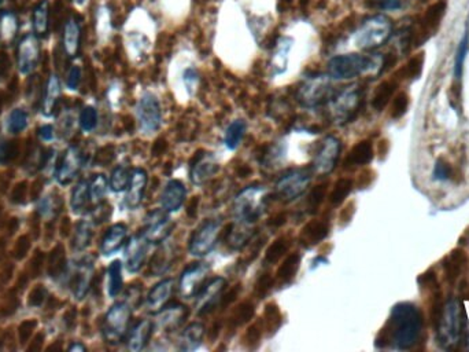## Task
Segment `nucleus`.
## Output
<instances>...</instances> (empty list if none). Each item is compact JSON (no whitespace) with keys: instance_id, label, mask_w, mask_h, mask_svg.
Here are the masks:
<instances>
[{"instance_id":"nucleus-58","label":"nucleus","mask_w":469,"mask_h":352,"mask_svg":"<svg viewBox=\"0 0 469 352\" xmlns=\"http://www.w3.org/2000/svg\"><path fill=\"white\" fill-rule=\"evenodd\" d=\"M86 346H83L81 343H73L72 346L69 347V351H86Z\"/></svg>"},{"instance_id":"nucleus-36","label":"nucleus","mask_w":469,"mask_h":352,"mask_svg":"<svg viewBox=\"0 0 469 352\" xmlns=\"http://www.w3.org/2000/svg\"><path fill=\"white\" fill-rule=\"evenodd\" d=\"M254 233V224L234 222V227L228 234V243L234 249H240L246 242L252 238Z\"/></svg>"},{"instance_id":"nucleus-21","label":"nucleus","mask_w":469,"mask_h":352,"mask_svg":"<svg viewBox=\"0 0 469 352\" xmlns=\"http://www.w3.org/2000/svg\"><path fill=\"white\" fill-rule=\"evenodd\" d=\"M187 314L188 310L182 304H166L161 311L157 313V326L165 332H173L184 322Z\"/></svg>"},{"instance_id":"nucleus-19","label":"nucleus","mask_w":469,"mask_h":352,"mask_svg":"<svg viewBox=\"0 0 469 352\" xmlns=\"http://www.w3.org/2000/svg\"><path fill=\"white\" fill-rule=\"evenodd\" d=\"M225 285L227 281L221 277H216L203 285L197 296V311L199 316L209 313L215 307L218 297L225 289Z\"/></svg>"},{"instance_id":"nucleus-35","label":"nucleus","mask_w":469,"mask_h":352,"mask_svg":"<svg viewBox=\"0 0 469 352\" xmlns=\"http://www.w3.org/2000/svg\"><path fill=\"white\" fill-rule=\"evenodd\" d=\"M445 11H446V3L445 1H438L427 10L424 19L421 21L423 22V25H421L423 26V34H426L424 35L426 39H428L427 32L431 34L438 28L439 22L442 21L443 16H445Z\"/></svg>"},{"instance_id":"nucleus-43","label":"nucleus","mask_w":469,"mask_h":352,"mask_svg":"<svg viewBox=\"0 0 469 352\" xmlns=\"http://www.w3.org/2000/svg\"><path fill=\"white\" fill-rule=\"evenodd\" d=\"M80 129L84 132H91L98 126V111L93 106H86L78 117Z\"/></svg>"},{"instance_id":"nucleus-33","label":"nucleus","mask_w":469,"mask_h":352,"mask_svg":"<svg viewBox=\"0 0 469 352\" xmlns=\"http://www.w3.org/2000/svg\"><path fill=\"white\" fill-rule=\"evenodd\" d=\"M90 201V182L80 181L73 187L72 196H71V208L73 212L77 215L84 213Z\"/></svg>"},{"instance_id":"nucleus-16","label":"nucleus","mask_w":469,"mask_h":352,"mask_svg":"<svg viewBox=\"0 0 469 352\" xmlns=\"http://www.w3.org/2000/svg\"><path fill=\"white\" fill-rule=\"evenodd\" d=\"M84 164V157L78 146H69L62 154L61 161L58 163L55 179L59 185L68 186L72 183L81 171Z\"/></svg>"},{"instance_id":"nucleus-55","label":"nucleus","mask_w":469,"mask_h":352,"mask_svg":"<svg viewBox=\"0 0 469 352\" xmlns=\"http://www.w3.org/2000/svg\"><path fill=\"white\" fill-rule=\"evenodd\" d=\"M38 136L44 142H51L55 138L54 127L51 124H44L38 129Z\"/></svg>"},{"instance_id":"nucleus-7","label":"nucleus","mask_w":469,"mask_h":352,"mask_svg":"<svg viewBox=\"0 0 469 352\" xmlns=\"http://www.w3.org/2000/svg\"><path fill=\"white\" fill-rule=\"evenodd\" d=\"M311 182V171L307 168H295L286 172L276 182L274 190L277 197L284 201H292L301 197Z\"/></svg>"},{"instance_id":"nucleus-41","label":"nucleus","mask_w":469,"mask_h":352,"mask_svg":"<svg viewBox=\"0 0 469 352\" xmlns=\"http://www.w3.org/2000/svg\"><path fill=\"white\" fill-rule=\"evenodd\" d=\"M396 89H397V84L396 83H391V81H386V83H381L376 93H375V96H373V108L376 111H381L387 106V104L390 102V99L393 98V95L396 93Z\"/></svg>"},{"instance_id":"nucleus-54","label":"nucleus","mask_w":469,"mask_h":352,"mask_svg":"<svg viewBox=\"0 0 469 352\" xmlns=\"http://www.w3.org/2000/svg\"><path fill=\"white\" fill-rule=\"evenodd\" d=\"M372 6L380 10H398L401 0H372Z\"/></svg>"},{"instance_id":"nucleus-3","label":"nucleus","mask_w":469,"mask_h":352,"mask_svg":"<svg viewBox=\"0 0 469 352\" xmlns=\"http://www.w3.org/2000/svg\"><path fill=\"white\" fill-rule=\"evenodd\" d=\"M384 59L361 54L336 56L328 62V76L332 80H351L359 76L379 74L383 71Z\"/></svg>"},{"instance_id":"nucleus-49","label":"nucleus","mask_w":469,"mask_h":352,"mask_svg":"<svg viewBox=\"0 0 469 352\" xmlns=\"http://www.w3.org/2000/svg\"><path fill=\"white\" fill-rule=\"evenodd\" d=\"M409 106V98L405 93L398 94L397 96L394 98L393 102V108H391V116L393 119H399L402 117Z\"/></svg>"},{"instance_id":"nucleus-1","label":"nucleus","mask_w":469,"mask_h":352,"mask_svg":"<svg viewBox=\"0 0 469 352\" xmlns=\"http://www.w3.org/2000/svg\"><path fill=\"white\" fill-rule=\"evenodd\" d=\"M424 326V316L421 310L409 301L398 303L393 310L386 326L381 329L378 346L391 347L394 350L413 348Z\"/></svg>"},{"instance_id":"nucleus-38","label":"nucleus","mask_w":469,"mask_h":352,"mask_svg":"<svg viewBox=\"0 0 469 352\" xmlns=\"http://www.w3.org/2000/svg\"><path fill=\"white\" fill-rule=\"evenodd\" d=\"M130 175H132V171L128 167L118 166V167L114 168L111 171V175H110V179H108L110 190L114 191V193L125 191L128 186H129V182H130Z\"/></svg>"},{"instance_id":"nucleus-22","label":"nucleus","mask_w":469,"mask_h":352,"mask_svg":"<svg viewBox=\"0 0 469 352\" xmlns=\"http://www.w3.org/2000/svg\"><path fill=\"white\" fill-rule=\"evenodd\" d=\"M175 286H176V283L172 278L163 279L161 282H158L150 291L147 300H145V306H147L148 311L154 313V314L161 311L173 295Z\"/></svg>"},{"instance_id":"nucleus-32","label":"nucleus","mask_w":469,"mask_h":352,"mask_svg":"<svg viewBox=\"0 0 469 352\" xmlns=\"http://www.w3.org/2000/svg\"><path fill=\"white\" fill-rule=\"evenodd\" d=\"M205 337V326L199 322L188 325L180 334L179 350L181 351H194L202 344Z\"/></svg>"},{"instance_id":"nucleus-17","label":"nucleus","mask_w":469,"mask_h":352,"mask_svg":"<svg viewBox=\"0 0 469 352\" xmlns=\"http://www.w3.org/2000/svg\"><path fill=\"white\" fill-rule=\"evenodd\" d=\"M150 242L145 240L142 233L132 236L127 242H125V249H124V264L127 268L128 273H138L145 264L147 251H148Z\"/></svg>"},{"instance_id":"nucleus-60","label":"nucleus","mask_w":469,"mask_h":352,"mask_svg":"<svg viewBox=\"0 0 469 352\" xmlns=\"http://www.w3.org/2000/svg\"><path fill=\"white\" fill-rule=\"evenodd\" d=\"M1 3H3V0H0V4H1Z\"/></svg>"},{"instance_id":"nucleus-12","label":"nucleus","mask_w":469,"mask_h":352,"mask_svg":"<svg viewBox=\"0 0 469 352\" xmlns=\"http://www.w3.org/2000/svg\"><path fill=\"white\" fill-rule=\"evenodd\" d=\"M329 76H311L301 86L298 91V101L305 108H317L328 101Z\"/></svg>"},{"instance_id":"nucleus-51","label":"nucleus","mask_w":469,"mask_h":352,"mask_svg":"<svg viewBox=\"0 0 469 352\" xmlns=\"http://www.w3.org/2000/svg\"><path fill=\"white\" fill-rule=\"evenodd\" d=\"M182 81H184V84H185L188 93L194 94L195 89H197V86H198V72H197L194 68L187 69V71L184 72V74H182Z\"/></svg>"},{"instance_id":"nucleus-14","label":"nucleus","mask_w":469,"mask_h":352,"mask_svg":"<svg viewBox=\"0 0 469 352\" xmlns=\"http://www.w3.org/2000/svg\"><path fill=\"white\" fill-rule=\"evenodd\" d=\"M342 144L336 136L328 135L321 142L320 148L317 150L314 160H313V171L319 175H328L331 174L341 157Z\"/></svg>"},{"instance_id":"nucleus-44","label":"nucleus","mask_w":469,"mask_h":352,"mask_svg":"<svg viewBox=\"0 0 469 352\" xmlns=\"http://www.w3.org/2000/svg\"><path fill=\"white\" fill-rule=\"evenodd\" d=\"M373 157L372 145L369 142H360L351 153V161L354 164H368Z\"/></svg>"},{"instance_id":"nucleus-30","label":"nucleus","mask_w":469,"mask_h":352,"mask_svg":"<svg viewBox=\"0 0 469 352\" xmlns=\"http://www.w3.org/2000/svg\"><path fill=\"white\" fill-rule=\"evenodd\" d=\"M93 278V261L92 260H83L76 271L74 277V297L77 300H83L87 296L90 291L91 283Z\"/></svg>"},{"instance_id":"nucleus-25","label":"nucleus","mask_w":469,"mask_h":352,"mask_svg":"<svg viewBox=\"0 0 469 352\" xmlns=\"http://www.w3.org/2000/svg\"><path fill=\"white\" fill-rule=\"evenodd\" d=\"M128 227L124 223H117L106 231L100 242V253L103 256H111L118 252L127 242Z\"/></svg>"},{"instance_id":"nucleus-39","label":"nucleus","mask_w":469,"mask_h":352,"mask_svg":"<svg viewBox=\"0 0 469 352\" xmlns=\"http://www.w3.org/2000/svg\"><path fill=\"white\" fill-rule=\"evenodd\" d=\"M91 238H92V222L91 219H84L76 227L73 237V248L76 251H84L90 245Z\"/></svg>"},{"instance_id":"nucleus-53","label":"nucleus","mask_w":469,"mask_h":352,"mask_svg":"<svg viewBox=\"0 0 469 352\" xmlns=\"http://www.w3.org/2000/svg\"><path fill=\"white\" fill-rule=\"evenodd\" d=\"M13 145L11 142H7L4 139H0V164H6L11 160L13 154Z\"/></svg>"},{"instance_id":"nucleus-59","label":"nucleus","mask_w":469,"mask_h":352,"mask_svg":"<svg viewBox=\"0 0 469 352\" xmlns=\"http://www.w3.org/2000/svg\"><path fill=\"white\" fill-rule=\"evenodd\" d=\"M76 1H77V3H83L84 0H76Z\"/></svg>"},{"instance_id":"nucleus-11","label":"nucleus","mask_w":469,"mask_h":352,"mask_svg":"<svg viewBox=\"0 0 469 352\" xmlns=\"http://www.w3.org/2000/svg\"><path fill=\"white\" fill-rule=\"evenodd\" d=\"M41 58L40 37L35 34H26L17 44V68L24 76L34 74Z\"/></svg>"},{"instance_id":"nucleus-8","label":"nucleus","mask_w":469,"mask_h":352,"mask_svg":"<svg viewBox=\"0 0 469 352\" xmlns=\"http://www.w3.org/2000/svg\"><path fill=\"white\" fill-rule=\"evenodd\" d=\"M391 35V24L384 17H372L362 24L356 41L362 50H373L384 44Z\"/></svg>"},{"instance_id":"nucleus-4","label":"nucleus","mask_w":469,"mask_h":352,"mask_svg":"<svg viewBox=\"0 0 469 352\" xmlns=\"http://www.w3.org/2000/svg\"><path fill=\"white\" fill-rule=\"evenodd\" d=\"M267 190L261 186H250L242 190L234 201V222L255 224L264 212Z\"/></svg>"},{"instance_id":"nucleus-31","label":"nucleus","mask_w":469,"mask_h":352,"mask_svg":"<svg viewBox=\"0 0 469 352\" xmlns=\"http://www.w3.org/2000/svg\"><path fill=\"white\" fill-rule=\"evenodd\" d=\"M19 19L13 10H0V44L9 46L19 35Z\"/></svg>"},{"instance_id":"nucleus-46","label":"nucleus","mask_w":469,"mask_h":352,"mask_svg":"<svg viewBox=\"0 0 469 352\" xmlns=\"http://www.w3.org/2000/svg\"><path fill=\"white\" fill-rule=\"evenodd\" d=\"M423 65H424V56L418 54V56L411 58V61L402 68L401 74L403 79H417L421 71H423Z\"/></svg>"},{"instance_id":"nucleus-48","label":"nucleus","mask_w":469,"mask_h":352,"mask_svg":"<svg viewBox=\"0 0 469 352\" xmlns=\"http://www.w3.org/2000/svg\"><path fill=\"white\" fill-rule=\"evenodd\" d=\"M170 252H172L170 248H163L161 252H157L155 258L153 260V264H151L154 274L163 273L170 266V260H169V253Z\"/></svg>"},{"instance_id":"nucleus-15","label":"nucleus","mask_w":469,"mask_h":352,"mask_svg":"<svg viewBox=\"0 0 469 352\" xmlns=\"http://www.w3.org/2000/svg\"><path fill=\"white\" fill-rule=\"evenodd\" d=\"M210 273V267L207 263H195L185 268L179 279V292L181 297L191 298L198 296L200 289L206 283Z\"/></svg>"},{"instance_id":"nucleus-13","label":"nucleus","mask_w":469,"mask_h":352,"mask_svg":"<svg viewBox=\"0 0 469 352\" xmlns=\"http://www.w3.org/2000/svg\"><path fill=\"white\" fill-rule=\"evenodd\" d=\"M173 230V221L170 213L163 209L150 212L145 219L142 234L150 243H163Z\"/></svg>"},{"instance_id":"nucleus-56","label":"nucleus","mask_w":469,"mask_h":352,"mask_svg":"<svg viewBox=\"0 0 469 352\" xmlns=\"http://www.w3.org/2000/svg\"><path fill=\"white\" fill-rule=\"evenodd\" d=\"M339 188L336 190V196H335V198H336V201H341V200H343L346 196H347V193L350 191V188H351V183L349 182V181H343V182H341V185L338 186Z\"/></svg>"},{"instance_id":"nucleus-18","label":"nucleus","mask_w":469,"mask_h":352,"mask_svg":"<svg viewBox=\"0 0 469 352\" xmlns=\"http://www.w3.org/2000/svg\"><path fill=\"white\" fill-rule=\"evenodd\" d=\"M63 35H62V49L63 54L68 58H76L80 53L81 47V24L78 19L72 14L63 22Z\"/></svg>"},{"instance_id":"nucleus-37","label":"nucleus","mask_w":469,"mask_h":352,"mask_svg":"<svg viewBox=\"0 0 469 352\" xmlns=\"http://www.w3.org/2000/svg\"><path fill=\"white\" fill-rule=\"evenodd\" d=\"M246 130H247V124L244 120H242V119L234 120L225 131L224 145L227 146V149L234 150V149L239 148L240 142L244 138Z\"/></svg>"},{"instance_id":"nucleus-24","label":"nucleus","mask_w":469,"mask_h":352,"mask_svg":"<svg viewBox=\"0 0 469 352\" xmlns=\"http://www.w3.org/2000/svg\"><path fill=\"white\" fill-rule=\"evenodd\" d=\"M185 196L187 190L182 182L176 179L168 182L161 194V206L163 211H166L168 213L177 212L185 201Z\"/></svg>"},{"instance_id":"nucleus-50","label":"nucleus","mask_w":469,"mask_h":352,"mask_svg":"<svg viewBox=\"0 0 469 352\" xmlns=\"http://www.w3.org/2000/svg\"><path fill=\"white\" fill-rule=\"evenodd\" d=\"M65 4L62 0H55L53 7H51V25L54 26V29H58L59 25L63 26L65 22Z\"/></svg>"},{"instance_id":"nucleus-47","label":"nucleus","mask_w":469,"mask_h":352,"mask_svg":"<svg viewBox=\"0 0 469 352\" xmlns=\"http://www.w3.org/2000/svg\"><path fill=\"white\" fill-rule=\"evenodd\" d=\"M468 36L464 37L457 49V54H455V62H454V76L455 79H461V74H463V69H464V62H465V58H467V54H468Z\"/></svg>"},{"instance_id":"nucleus-57","label":"nucleus","mask_w":469,"mask_h":352,"mask_svg":"<svg viewBox=\"0 0 469 352\" xmlns=\"http://www.w3.org/2000/svg\"><path fill=\"white\" fill-rule=\"evenodd\" d=\"M9 66H10V61H9V56L6 53H0V74H4L9 71Z\"/></svg>"},{"instance_id":"nucleus-27","label":"nucleus","mask_w":469,"mask_h":352,"mask_svg":"<svg viewBox=\"0 0 469 352\" xmlns=\"http://www.w3.org/2000/svg\"><path fill=\"white\" fill-rule=\"evenodd\" d=\"M32 26L36 36L46 37L51 28V4L48 0H38L32 9Z\"/></svg>"},{"instance_id":"nucleus-10","label":"nucleus","mask_w":469,"mask_h":352,"mask_svg":"<svg viewBox=\"0 0 469 352\" xmlns=\"http://www.w3.org/2000/svg\"><path fill=\"white\" fill-rule=\"evenodd\" d=\"M136 119L140 131L145 135H153L161 129L163 111L158 98L151 93H145L136 105Z\"/></svg>"},{"instance_id":"nucleus-26","label":"nucleus","mask_w":469,"mask_h":352,"mask_svg":"<svg viewBox=\"0 0 469 352\" xmlns=\"http://www.w3.org/2000/svg\"><path fill=\"white\" fill-rule=\"evenodd\" d=\"M147 186V172L143 168H136L132 171L130 182L127 188L125 204L129 209H135L142 204Z\"/></svg>"},{"instance_id":"nucleus-6","label":"nucleus","mask_w":469,"mask_h":352,"mask_svg":"<svg viewBox=\"0 0 469 352\" xmlns=\"http://www.w3.org/2000/svg\"><path fill=\"white\" fill-rule=\"evenodd\" d=\"M361 102V90L357 86L346 87L329 101V113L332 120H335L338 124H346L351 121L360 109Z\"/></svg>"},{"instance_id":"nucleus-28","label":"nucleus","mask_w":469,"mask_h":352,"mask_svg":"<svg viewBox=\"0 0 469 352\" xmlns=\"http://www.w3.org/2000/svg\"><path fill=\"white\" fill-rule=\"evenodd\" d=\"M153 333V322L148 319L139 321L127 334L128 350L132 352L142 351Z\"/></svg>"},{"instance_id":"nucleus-2","label":"nucleus","mask_w":469,"mask_h":352,"mask_svg":"<svg viewBox=\"0 0 469 352\" xmlns=\"http://www.w3.org/2000/svg\"><path fill=\"white\" fill-rule=\"evenodd\" d=\"M465 314L458 300L450 298L442 306L440 314L436 321L438 341L442 348L454 350L464 340L465 333Z\"/></svg>"},{"instance_id":"nucleus-9","label":"nucleus","mask_w":469,"mask_h":352,"mask_svg":"<svg viewBox=\"0 0 469 352\" xmlns=\"http://www.w3.org/2000/svg\"><path fill=\"white\" fill-rule=\"evenodd\" d=\"M220 233H221L220 221L209 219L199 224L190 238L188 243L190 255H192L194 258H203L209 255L218 241Z\"/></svg>"},{"instance_id":"nucleus-23","label":"nucleus","mask_w":469,"mask_h":352,"mask_svg":"<svg viewBox=\"0 0 469 352\" xmlns=\"http://www.w3.org/2000/svg\"><path fill=\"white\" fill-rule=\"evenodd\" d=\"M61 95H62V86L59 76L51 74L46 83L44 93L41 95V104H40L41 114H44L46 117L54 116L61 101Z\"/></svg>"},{"instance_id":"nucleus-42","label":"nucleus","mask_w":469,"mask_h":352,"mask_svg":"<svg viewBox=\"0 0 469 352\" xmlns=\"http://www.w3.org/2000/svg\"><path fill=\"white\" fill-rule=\"evenodd\" d=\"M28 111L25 109H14L9 114V119H7V130L11 134H19L22 131L25 130L28 127Z\"/></svg>"},{"instance_id":"nucleus-29","label":"nucleus","mask_w":469,"mask_h":352,"mask_svg":"<svg viewBox=\"0 0 469 352\" xmlns=\"http://www.w3.org/2000/svg\"><path fill=\"white\" fill-rule=\"evenodd\" d=\"M467 255L463 249H453L442 261L443 274L449 282L457 281L467 266Z\"/></svg>"},{"instance_id":"nucleus-20","label":"nucleus","mask_w":469,"mask_h":352,"mask_svg":"<svg viewBox=\"0 0 469 352\" xmlns=\"http://www.w3.org/2000/svg\"><path fill=\"white\" fill-rule=\"evenodd\" d=\"M218 171L216 157L210 153L199 154L198 159L192 163L190 171V179L195 186L205 185L212 179Z\"/></svg>"},{"instance_id":"nucleus-45","label":"nucleus","mask_w":469,"mask_h":352,"mask_svg":"<svg viewBox=\"0 0 469 352\" xmlns=\"http://www.w3.org/2000/svg\"><path fill=\"white\" fill-rule=\"evenodd\" d=\"M454 172H453V167L450 166V163L445 159V157H439L435 163L433 169V178L435 181H440V182H445V181H449L453 178Z\"/></svg>"},{"instance_id":"nucleus-5","label":"nucleus","mask_w":469,"mask_h":352,"mask_svg":"<svg viewBox=\"0 0 469 352\" xmlns=\"http://www.w3.org/2000/svg\"><path fill=\"white\" fill-rule=\"evenodd\" d=\"M130 318L132 307L128 301H118L110 307L102 326V334L108 344H118L125 338Z\"/></svg>"},{"instance_id":"nucleus-40","label":"nucleus","mask_w":469,"mask_h":352,"mask_svg":"<svg viewBox=\"0 0 469 352\" xmlns=\"http://www.w3.org/2000/svg\"><path fill=\"white\" fill-rule=\"evenodd\" d=\"M108 178L102 174L95 175L90 181V197L91 203L99 205L103 203L108 190Z\"/></svg>"},{"instance_id":"nucleus-34","label":"nucleus","mask_w":469,"mask_h":352,"mask_svg":"<svg viewBox=\"0 0 469 352\" xmlns=\"http://www.w3.org/2000/svg\"><path fill=\"white\" fill-rule=\"evenodd\" d=\"M124 286L123 278V263L120 260H114L110 263L108 268V296L117 297Z\"/></svg>"},{"instance_id":"nucleus-52","label":"nucleus","mask_w":469,"mask_h":352,"mask_svg":"<svg viewBox=\"0 0 469 352\" xmlns=\"http://www.w3.org/2000/svg\"><path fill=\"white\" fill-rule=\"evenodd\" d=\"M81 83V69L77 65H73L66 76V86L69 90L76 91Z\"/></svg>"}]
</instances>
